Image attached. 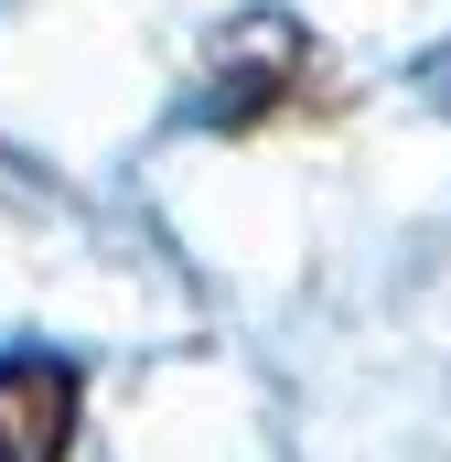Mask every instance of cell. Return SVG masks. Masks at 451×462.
I'll use <instances>...</instances> for the list:
<instances>
[{
  "label": "cell",
  "mask_w": 451,
  "mask_h": 462,
  "mask_svg": "<svg viewBox=\"0 0 451 462\" xmlns=\"http://www.w3.org/2000/svg\"><path fill=\"white\" fill-rule=\"evenodd\" d=\"M205 129L247 140V129H280V118H334V87H323V54L290 11H236L205 65V97H194Z\"/></svg>",
  "instance_id": "1"
},
{
  "label": "cell",
  "mask_w": 451,
  "mask_h": 462,
  "mask_svg": "<svg viewBox=\"0 0 451 462\" xmlns=\"http://www.w3.org/2000/svg\"><path fill=\"white\" fill-rule=\"evenodd\" d=\"M76 409H87V387L65 355H0V462H65Z\"/></svg>",
  "instance_id": "2"
}]
</instances>
